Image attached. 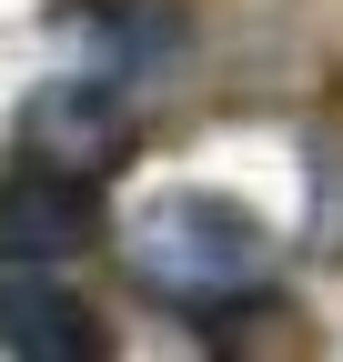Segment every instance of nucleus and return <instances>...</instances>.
<instances>
[{"label": "nucleus", "mask_w": 343, "mask_h": 362, "mask_svg": "<svg viewBox=\"0 0 343 362\" xmlns=\"http://www.w3.org/2000/svg\"><path fill=\"white\" fill-rule=\"evenodd\" d=\"M21 141L51 161V171L101 181L121 151H132V101H121V81H51V90L21 111Z\"/></svg>", "instance_id": "7ed1b4c3"}, {"label": "nucleus", "mask_w": 343, "mask_h": 362, "mask_svg": "<svg viewBox=\"0 0 343 362\" xmlns=\"http://www.w3.org/2000/svg\"><path fill=\"white\" fill-rule=\"evenodd\" d=\"M212 362H313V332H303L293 302L252 292V302H223V312H212Z\"/></svg>", "instance_id": "39448f33"}, {"label": "nucleus", "mask_w": 343, "mask_h": 362, "mask_svg": "<svg viewBox=\"0 0 343 362\" xmlns=\"http://www.w3.org/2000/svg\"><path fill=\"white\" fill-rule=\"evenodd\" d=\"M91 242H101V181L51 171V161L0 181V262L11 272H40L61 252H91Z\"/></svg>", "instance_id": "f03ea898"}, {"label": "nucleus", "mask_w": 343, "mask_h": 362, "mask_svg": "<svg viewBox=\"0 0 343 362\" xmlns=\"http://www.w3.org/2000/svg\"><path fill=\"white\" fill-rule=\"evenodd\" d=\"M0 352L11 362H111V322L51 272H11L0 282Z\"/></svg>", "instance_id": "20e7f679"}, {"label": "nucleus", "mask_w": 343, "mask_h": 362, "mask_svg": "<svg viewBox=\"0 0 343 362\" xmlns=\"http://www.w3.org/2000/svg\"><path fill=\"white\" fill-rule=\"evenodd\" d=\"M132 272H142V292L182 302V312H223L273 282V232L223 192H162L132 221Z\"/></svg>", "instance_id": "f257e3e1"}]
</instances>
